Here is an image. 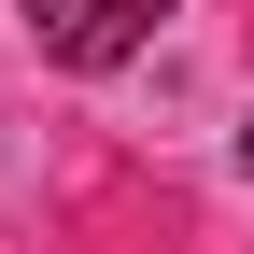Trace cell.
I'll use <instances>...</instances> for the list:
<instances>
[{"instance_id": "1", "label": "cell", "mask_w": 254, "mask_h": 254, "mask_svg": "<svg viewBox=\"0 0 254 254\" xmlns=\"http://www.w3.org/2000/svg\"><path fill=\"white\" fill-rule=\"evenodd\" d=\"M155 14H170V0H28V43H43L57 71H113V57L155 43Z\"/></svg>"}, {"instance_id": "2", "label": "cell", "mask_w": 254, "mask_h": 254, "mask_svg": "<svg viewBox=\"0 0 254 254\" xmlns=\"http://www.w3.org/2000/svg\"><path fill=\"white\" fill-rule=\"evenodd\" d=\"M240 170H254V127H240Z\"/></svg>"}]
</instances>
